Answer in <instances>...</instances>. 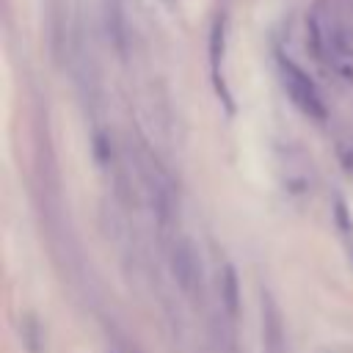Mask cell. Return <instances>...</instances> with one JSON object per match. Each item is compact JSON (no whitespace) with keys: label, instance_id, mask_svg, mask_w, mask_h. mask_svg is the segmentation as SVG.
<instances>
[{"label":"cell","instance_id":"cell-1","mask_svg":"<svg viewBox=\"0 0 353 353\" xmlns=\"http://www.w3.org/2000/svg\"><path fill=\"white\" fill-rule=\"evenodd\" d=\"M279 69H281V83H284L290 99H292L309 119L323 121V119H325V102H323L317 85L306 77V72H303L298 63L287 61V58L279 61Z\"/></svg>","mask_w":353,"mask_h":353},{"label":"cell","instance_id":"cell-2","mask_svg":"<svg viewBox=\"0 0 353 353\" xmlns=\"http://www.w3.org/2000/svg\"><path fill=\"white\" fill-rule=\"evenodd\" d=\"M314 44H317L320 55L331 63V69L353 85V50H347V47H345L342 41H336V36H331V33H314Z\"/></svg>","mask_w":353,"mask_h":353},{"label":"cell","instance_id":"cell-3","mask_svg":"<svg viewBox=\"0 0 353 353\" xmlns=\"http://www.w3.org/2000/svg\"><path fill=\"white\" fill-rule=\"evenodd\" d=\"M176 256H174V270H176V276H179V281H182V287L185 290H190V284L199 279V262H196V256H193V251L190 248H176L174 251Z\"/></svg>","mask_w":353,"mask_h":353},{"label":"cell","instance_id":"cell-4","mask_svg":"<svg viewBox=\"0 0 353 353\" xmlns=\"http://www.w3.org/2000/svg\"><path fill=\"white\" fill-rule=\"evenodd\" d=\"M223 301H226L229 314H234L237 312V279H234L232 268H226V273H223Z\"/></svg>","mask_w":353,"mask_h":353}]
</instances>
